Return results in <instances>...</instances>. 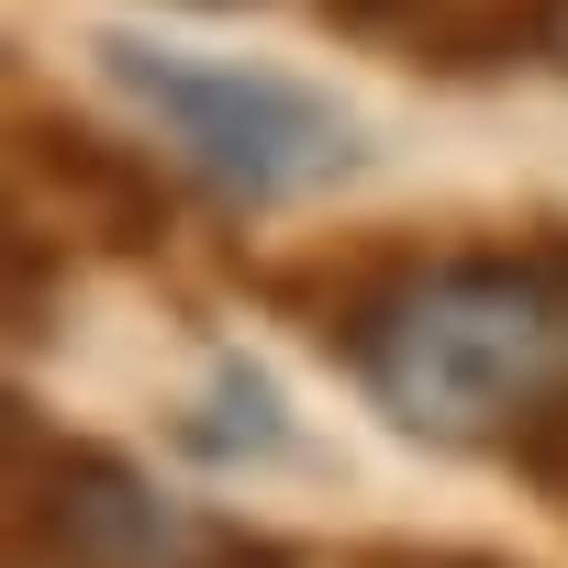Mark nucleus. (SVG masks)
I'll return each instance as SVG.
<instances>
[{"instance_id":"7","label":"nucleus","mask_w":568,"mask_h":568,"mask_svg":"<svg viewBox=\"0 0 568 568\" xmlns=\"http://www.w3.org/2000/svg\"><path fill=\"white\" fill-rule=\"evenodd\" d=\"M346 568H524V557H490V546H424V535H379V546H357Z\"/></svg>"},{"instance_id":"4","label":"nucleus","mask_w":568,"mask_h":568,"mask_svg":"<svg viewBox=\"0 0 568 568\" xmlns=\"http://www.w3.org/2000/svg\"><path fill=\"white\" fill-rule=\"evenodd\" d=\"M12 179H23V223H57V245L168 256V234H179V190L156 179V156L57 101L12 112Z\"/></svg>"},{"instance_id":"3","label":"nucleus","mask_w":568,"mask_h":568,"mask_svg":"<svg viewBox=\"0 0 568 568\" xmlns=\"http://www.w3.org/2000/svg\"><path fill=\"white\" fill-rule=\"evenodd\" d=\"M12 568H302L278 535L179 513L134 457L12 402Z\"/></svg>"},{"instance_id":"1","label":"nucleus","mask_w":568,"mask_h":568,"mask_svg":"<svg viewBox=\"0 0 568 568\" xmlns=\"http://www.w3.org/2000/svg\"><path fill=\"white\" fill-rule=\"evenodd\" d=\"M256 302L291 313L402 435L501 457L568 501V223L324 234L302 256H267Z\"/></svg>"},{"instance_id":"5","label":"nucleus","mask_w":568,"mask_h":568,"mask_svg":"<svg viewBox=\"0 0 568 568\" xmlns=\"http://www.w3.org/2000/svg\"><path fill=\"white\" fill-rule=\"evenodd\" d=\"M179 446H190V457H212V468H234V457H278V446H291V402H278V379H267V368L212 357V390L179 413Z\"/></svg>"},{"instance_id":"9","label":"nucleus","mask_w":568,"mask_h":568,"mask_svg":"<svg viewBox=\"0 0 568 568\" xmlns=\"http://www.w3.org/2000/svg\"><path fill=\"white\" fill-rule=\"evenodd\" d=\"M190 12H245V0H190Z\"/></svg>"},{"instance_id":"6","label":"nucleus","mask_w":568,"mask_h":568,"mask_svg":"<svg viewBox=\"0 0 568 568\" xmlns=\"http://www.w3.org/2000/svg\"><path fill=\"white\" fill-rule=\"evenodd\" d=\"M446 12V0H313V23L324 34H346V45H390V57H413V34Z\"/></svg>"},{"instance_id":"2","label":"nucleus","mask_w":568,"mask_h":568,"mask_svg":"<svg viewBox=\"0 0 568 568\" xmlns=\"http://www.w3.org/2000/svg\"><path fill=\"white\" fill-rule=\"evenodd\" d=\"M101 79L179 145V168L201 190H223L234 212H278V201H313L335 179H357L368 156V123L291 79V68H256V57H190V45H156V34H101L90 45Z\"/></svg>"},{"instance_id":"8","label":"nucleus","mask_w":568,"mask_h":568,"mask_svg":"<svg viewBox=\"0 0 568 568\" xmlns=\"http://www.w3.org/2000/svg\"><path fill=\"white\" fill-rule=\"evenodd\" d=\"M524 23H535V68L568 79V0H524Z\"/></svg>"}]
</instances>
